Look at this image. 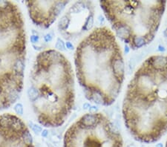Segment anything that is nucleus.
Masks as SVG:
<instances>
[{
    "instance_id": "7",
    "label": "nucleus",
    "mask_w": 167,
    "mask_h": 147,
    "mask_svg": "<svg viewBox=\"0 0 167 147\" xmlns=\"http://www.w3.org/2000/svg\"><path fill=\"white\" fill-rule=\"evenodd\" d=\"M69 3V1L25 2L28 14L33 23L43 28H49Z\"/></svg>"
},
{
    "instance_id": "3",
    "label": "nucleus",
    "mask_w": 167,
    "mask_h": 147,
    "mask_svg": "<svg viewBox=\"0 0 167 147\" xmlns=\"http://www.w3.org/2000/svg\"><path fill=\"white\" fill-rule=\"evenodd\" d=\"M25 60L22 13L15 3L0 1V110L11 106L22 93Z\"/></svg>"
},
{
    "instance_id": "1",
    "label": "nucleus",
    "mask_w": 167,
    "mask_h": 147,
    "mask_svg": "<svg viewBox=\"0 0 167 147\" xmlns=\"http://www.w3.org/2000/svg\"><path fill=\"white\" fill-rule=\"evenodd\" d=\"M76 73L85 97L99 105H111L124 80V62L115 37L106 27L91 32L74 54Z\"/></svg>"
},
{
    "instance_id": "4",
    "label": "nucleus",
    "mask_w": 167,
    "mask_h": 147,
    "mask_svg": "<svg viewBox=\"0 0 167 147\" xmlns=\"http://www.w3.org/2000/svg\"><path fill=\"white\" fill-rule=\"evenodd\" d=\"M64 147H123V142L119 132L105 116L88 113L66 131Z\"/></svg>"
},
{
    "instance_id": "5",
    "label": "nucleus",
    "mask_w": 167,
    "mask_h": 147,
    "mask_svg": "<svg viewBox=\"0 0 167 147\" xmlns=\"http://www.w3.org/2000/svg\"><path fill=\"white\" fill-rule=\"evenodd\" d=\"M93 7L89 2H78L65 12L59 22V30L64 38L73 40L93 25Z\"/></svg>"
},
{
    "instance_id": "2",
    "label": "nucleus",
    "mask_w": 167,
    "mask_h": 147,
    "mask_svg": "<svg viewBox=\"0 0 167 147\" xmlns=\"http://www.w3.org/2000/svg\"><path fill=\"white\" fill-rule=\"evenodd\" d=\"M28 92L41 125L49 128L62 126L75 100L73 69L69 60L53 49L39 53L30 71Z\"/></svg>"
},
{
    "instance_id": "6",
    "label": "nucleus",
    "mask_w": 167,
    "mask_h": 147,
    "mask_svg": "<svg viewBox=\"0 0 167 147\" xmlns=\"http://www.w3.org/2000/svg\"><path fill=\"white\" fill-rule=\"evenodd\" d=\"M0 147H34L28 128L17 116H0Z\"/></svg>"
}]
</instances>
